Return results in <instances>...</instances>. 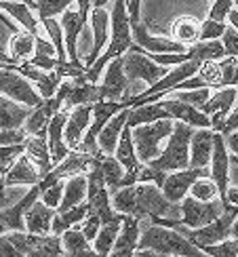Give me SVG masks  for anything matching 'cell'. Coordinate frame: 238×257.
Returning <instances> with one entry per match:
<instances>
[{
    "instance_id": "603a6c76",
    "label": "cell",
    "mask_w": 238,
    "mask_h": 257,
    "mask_svg": "<svg viewBox=\"0 0 238 257\" xmlns=\"http://www.w3.org/2000/svg\"><path fill=\"white\" fill-rule=\"evenodd\" d=\"M40 181H42L40 169L36 167V163L28 154H24L17 160V165L3 177V190L11 188V186H32L34 188L40 184Z\"/></svg>"
},
{
    "instance_id": "681fc988",
    "label": "cell",
    "mask_w": 238,
    "mask_h": 257,
    "mask_svg": "<svg viewBox=\"0 0 238 257\" xmlns=\"http://www.w3.org/2000/svg\"><path fill=\"white\" fill-rule=\"evenodd\" d=\"M232 11H234V3H232V0H219V3H213L211 5L207 19L217 21V24H225V19L230 17Z\"/></svg>"
},
{
    "instance_id": "6da1fadb",
    "label": "cell",
    "mask_w": 238,
    "mask_h": 257,
    "mask_svg": "<svg viewBox=\"0 0 238 257\" xmlns=\"http://www.w3.org/2000/svg\"><path fill=\"white\" fill-rule=\"evenodd\" d=\"M112 207L116 213L139 221L152 223L154 219H177L181 221V205L171 202L162 190L154 184H135L112 194Z\"/></svg>"
},
{
    "instance_id": "e0dca14e",
    "label": "cell",
    "mask_w": 238,
    "mask_h": 257,
    "mask_svg": "<svg viewBox=\"0 0 238 257\" xmlns=\"http://www.w3.org/2000/svg\"><path fill=\"white\" fill-rule=\"evenodd\" d=\"M228 177H230V154L228 146H225L223 135L215 133V152L211 160V179L215 181V186L219 188V196L225 207H230L228 202Z\"/></svg>"
},
{
    "instance_id": "836d02e7",
    "label": "cell",
    "mask_w": 238,
    "mask_h": 257,
    "mask_svg": "<svg viewBox=\"0 0 238 257\" xmlns=\"http://www.w3.org/2000/svg\"><path fill=\"white\" fill-rule=\"evenodd\" d=\"M160 120H173L171 114L162 108V103H150V105H139V108H131L129 112V128H137V126H146V124H154Z\"/></svg>"
},
{
    "instance_id": "3957f363",
    "label": "cell",
    "mask_w": 238,
    "mask_h": 257,
    "mask_svg": "<svg viewBox=\"0 0 238 257\" xmlns=\"http://www.w3.org/2000/svg\"><path fill=\"white\" fill-rule=\"evenodd\" d=\"M137 249L154 251L165 257H207L198 247H194L183 234L162 226H144Z\"/></svg>"
},
{
    "instance_id": "b9f144b4",
    "label": "cell",
    "mask_w": 238,
    "mask_h": 257,
    "mask_svg": "<svg viewBox=\"0 0 238 257\" xmlns=\"http://www.w3.org/2000/svg\"><path fill=\"white\" fill-rule=\"evenodd\" d=\"M55 74H57V78L61 82H66V80H82V78H86V66L82 61H59Z\"/></svg>"
},
{
    "instance_id": "ac0fdd59",
    "label": "cell",
    "mask_w": 238,
    "mask_h": 257,
    "mask_svg": "<svg viewBox=\"0 0 238 257\" xmlns=\"http://www.w3.org/2000/svg\"><path fill=\"white\" fill-rule=\"evenodd\" d=\"M236 99H238V89H221L217 93H213L211 99L207 101V105L202 108V112L211 118L215 133H221L225 120H228V116L232 114L230 110L236 103Z\"/></svg>"
},
{
    "instance_id": "f546056e",
    "label": "cell",
    "mask_w": 238,
    "mask_h": 257,
    "mask_svg": "<svg viewBox=\"0 0 238 257\" xmlns=\"http://www.w3.org/2000/svg\"><path fill=\"white\" fill-rule=\"evenodd\" d=\"M200 30H202V21H198L192 15H181L173 21L171 26V36L175 42L183 45L186 49L198 45L200 42Z\"/></svg>"
},
{
    "instance_id": "4dcf8cb0",
    "label": "cell",
    "mask_w": 238,
    "mask_h": 257,
    "mask_svg": "<svg viewBox=\"0 0 238 257\" xmlns=\"http://www.w3.org/2000/svg\"><path fill=\"white\" fill-rule=\"evenodd\" d=\"M0 11H3L7 17L15 19L28 34L40 36V21L34 11L28 7V3H9V0H5V3H0Z\"/></svg>"
},
{
    "instance_id": "9a60e30c",
    "label": "cell",
    "mask_w": 238,
    "mask_h": 257,
    "mask_svg": "<svg viewBox=\"0 0 238 257\" xmlns=\"http://www.w3.org/2000/svg\"><path fill=\"white\" fill-rule=\"evenodd\" d=\"M202 177H211V169H188V171H177V173H169L165 186H162V194L171 202L181 205L188 198L192 186Z\"/></svg>"
},
{
    "instance_id": "c3c4849f",
    "label": "cell",
    "mask_w": 238,
    "mask_h": 257,
    "mask_svg": "<svg viewBox=\"0 0 238 257\" xmlns=\"http://www.w3.org/2000/svg\"><path fill=\"white\" fill-rule=\"evenodd\" d=\"M63 194H66V184L63 181H57L55 186H51L49 190H45L40 194V200L45 202L47 207H51V209H59L61 207V200H63Z\"/></svg>"
},
{
    "instance_id": "94428289",
    "label": "cell",
    "mask_w": 238,
    "mask_h": 257,
    "mask_svg": "<svg viewBox=\"0 0 238 257\" xmlns=\"http://www.w3.org/2000/svg\"><path fill=\"white\" fill-rule=\"evenodd\" d=\"M133 257H165V255H160V253H154V251H139L133 255Z\"/></svg>"
},
{
    "instance_id": "6125c7cd",
    "label": "cell",
    "mask_w": 238,
    "mask_h": 257,
    "mask_svg": "<svg viewBox=\"0 0 238 257\" xmlns=\"http://www.w3.org/2000/svg\"><path fill=\"white\" fill-rule=\"evenodd\" d=\"M230 26L238 32V11H232V13H230Z\"/></svg>"
},
{
    "instance_id": "9c48e42d",
    "label": "cell",
    "mask_w": 238,
    "mask_h": 257,
    "mask_svg": "<svg viewBox=\"0 0 238 257\" xmlns=\"http://www.w3.org/2000/svg\"><path fill=\"white\" fill-rule=\"evenodd\" d=\"M228 211V207L221 200L215 202H198L192 196H188L181 202V226L188 230H200L211 226L213 221H217L223 213Z\"/></svg>"
},
{
    "instance_id": "ee69618b",
    "label": "cell",
    "mask_w": 238,
    "mask_h": 257,
    "mask_svg": "<svg viewBox=\"0 0 238 257\" xmlns=\"http://www.w3.org/2000/svg\"><path fill=\"white\" fill-rule=\"evenodd\" d=\"M26 154V146H3L0 148V173L3 177L17 165V160Z\"/></svg>"
},
{
    "instance_id": "4fadbf2b",
    "label": "cell",
    "mask_w": 238,
    "mask_h": 257,
    "mask_svg": "<svg viewBox=\"0 0 238 257\" xmlns=\"http://www.w3.org/2000/svg\"><path fill=\"white\" fill-rule=\"evenodd\" d=\"M91 11H93V3L82 0V3H78V7L72 5L66 11V15H61V28H63V34H66V47H68L70 61H80L78 59V34L82 32L86 19H91Z\"/></svg>"
},
{
    "instance_id": "db71d44e",
    "label": "cell",
    "mask_w": 238,
    "mask_h": 257,
    "mask_svg": "<svg viewBox=\"0 0 238 257\" xmlns=\"http://www.w3.org/2000/svg\"><path fill=\"white\" fill-rule=\"evenodd\" d=\"M221 42H223V47H225V53H228V57H236V59H238V32H236L232 26H230L228 32L223 34Z\"/></svg>"
},
{
    "instance_id": "7dc6e473",
    "label": "cell",
    "mask_w": 238,
    "mask_h": 257,
    "mask_svg": "<svg viewBox=\"0 0 238 257\" xmlns=\"http://www.w3.org/2000/svg\"><path fill=\"white\" fill-rule=\"evenodd\" d=\"M200 251L207 257H238V238H230L215 247H202Z\"/></svg>"
},
{
    "instance_id": "484cf974",
    "label": "cell",
    "mask_w": 238,
    "mask_h": 257,
    "mask_svg": "<svg viewBox=\"0 0 238 257\" xmlns=\"http://www.w3.org/2000/svg\"><path fill=\"white\" fill-rule=\"evenodd\" d=\"M57 211L47 207L42 200H38L34 207L26 213V226L28 234L34 236H51L53 234V219H55Z\"/></svg>"
},
{
    "instance_id": "d6986e66",
    "label": "cell",
    "mask_w": 238,
    "mask_h": 257,
    "mask_svg": "<svg viewBox=\"0 0 238 257\" xmlns=\"http://www.w3.org/2000/svg\"><path fill=\"white\" fill-rule=\"evenodd\" d=\"M91 122H93V105H82V108L72 110L70 120L66 124V133H63V139H66V146L70 148V152L80 150Z\"/></svg>"
},
{
    "instance_id": "7402d4cb",
    "label": "cell",
    "mask_w": 238,
    "mask_h": 257,
    "mask_svg": "<svg viewBox=\"0 0 238 257\" xmlns=\"http://www.w3.org/2000/svg\"><path fill=\"white\" fill-rule=\"evenodd\" d=\"M160 103H162V108L171 114V118L175 122H183V124H188L192 128H196V131L198 128H213V122H211L209 116L202 110L194 108V105L181 103L177 99H165Z\"/></svg>"
},
{
    "instance_id": "91938a15",
    "label": "cell",
    "mask_w": 238,
    "mask_h": 257,
    "mask_svg": "<svg viewBox=\"0 0 238 257\" xmlns=\"http://www.w3.org/2000/svg\"><path fill=\"white\" fill-rule=\"evenodd\" d=\"M228 202H230V205H234V207H238V186L228 190Z\"/></svg>"
},
{
    "instance_id": "f5cc1de1",
    "label": "cell",
    "mask_w": 238,
    "mask_h": 257,
    "mask_svg": "<svg viewBox=\"0 0 238 257\" xmlns=\"http://www.w3.org/2000/svg\"><path fill=\"white\" fill-rule=\"evenodd\" d=\"M28 137L30 135L26 133V128H19V131H0V144L3 146H24Z\"/></svg>"
},
{
    "instance_id": "7bdbcfd3",
    "label": "cell",
    "mask_w": 238,
    "mask_h": 257,
    "mask_svg": "<svg viewBox=\"0 0 238 257\" xmlns=\"http://www.w3.org/2000/svg\"><path fill=\"white\" fill-rule=\"evenodd\" d=\"M196 76L204 82V87H207V89H219L221 91V68H219V61L202 63Z\"/></svg>"
},
{
    "instance_id": "d4e9b609",
    "label": "cell",
    "mask_w": 238,
    "mask_h": 257,
    "mask_svg": "<svg viewBox=\"0 0 238 257\" xmlns=\"http://www.w3.org/2000/svg\"><path fill=\"white\" fill-rule=\"evenodd\" d=\"M139 238H142V221L135 217H127L110 257H133L137 253Z\"/></svg>"
},
{
    "instance_id": "9f6ffc18",
    "label": "cell",
    "mask_w": 238,
    "mask_h": 257,
    "mask_svg": "<svg viewBox=\"0 0 238 257\" xmlns=\"http://www.w3.org/2000/svg\"><path fill=\"white\" fill-rule=\"evenodd\" d=\"M127 13H129V19H131V26L135 24H142V3L139 0H131V3H127Z\"/></svg>"
},
{
    "instance_id": "cb8c5ba5",
    "label": "cell",
    "mask_w": 238,
    "mask_h": 257,
    "mask_svg": "<svg viewBox=\"0 0 238 257\" xmlns=\"http://www.w3.org/2000/svg\"><path fill=\"white\" fill-rule=\"evenodd\" d=\"M101 101V89L97 84L89 82L86 78L82 80H70V91L66 103H63V110H76L82 105H95Z\"/></svg>"
},
{
    "instance_id": "f907efd6",
    "label": "cell",
    "mask_w": 238,
    "mask_h": 257,
    "mask_svg": "<svg viewBox=\"0 0 238 257\" xmlns=\"http://www.w3.org/2000/svg\"><path fill=\"white\" fill-rule=\"evenodd\" d=\"M167 177H169V173H162V171H156V169H152V167L144 165L142 173H139V181H137V184H154V186H158V188L162 190Z\"/></svg>"
},
{
    "instance_id": "52a82bcc",
    "label": "cell",
    "mask_w": 238,
    "mask_h": 257,
    "mask_svg": "<svg viewBox=\"0 0 238 257\" xmlns=\"http://www.w3.org/2000/svg\"><path fill=\"white\" fill-rule=\"evenodd\" d=\"M0 91H3V97L17 101L32 110H36L45 103L34 84L9 66H3V72H0Z\"/></svg>"
},
{
    "instance_id": "74e56055",
    "label": "cell",
    "mask_w": 238,
    "mask_h": 257,
    "mask_svg": "<svg viewBox=\"0 0 238 257\" xmlns=\"http://www.w3.org/2000/svg\"><path fill=\"white\" fill-rule=\"evenodd\" d=\"M99 169H101L103 179H105V184H107V188H110L112 194H116L118 190H123V181H125L127 171L116 160V156H103L101 163H99Z\"/></svg>"
},
{
    "instance_id": "f6af8a7d",
    "label": "cell",
    "mask_w": 238,
    "mask_h": 257,
    "mask_svg": "<svg viewBox=\"0 0 238 257\" xmlns=\"http://www.w3.org/2000/svg\"><path fill=\"white\" fill-rule=\"evenodd\" d=\"M175 99L181 101V103H188V105H194V108L202 110L207 101L211 99V89H198V91H175Z\"/></svg>"
},
{
    "instance_id": "8fae6325",
    "label": "cell",
    "mask_w": 238,
    "mask_h": 257,
    "mask_svg": "<svg viewBox=\"0 0 238 257\" xmlns=\"http://www.w3.org/2000/svg\"><path fill=\"white\" fill-rule=\"evenodd\" d=\"M123 59H125V74H127L129 82L144 80L150 87H154V84H158L171 72L167 68H160L158 63H154L139 47H133V51L127 53Z\"/></svg>"
},
{
    "instance_id": "2e32d148",
    "label": "cell",
    "mask_w": 238,
    "mask_h": 257,
    "mask_svg": "<svg viewBox=\"0 0 238 257\" xmlns=\"http://www.w3.org/2000/svg\"><path fill=\"white\" fill-rule=\"evenodd\" d=\"M91 28H93V49L89 53V57H86L84 61V66L86 70L93 68L97 61L101 59V49L105 45H110L107 42V38H110V28H112V15L105 11V7H93L91 11ZM107 49V47H105Z\"/></svg>"
},
{
    "instance_id": "6f0895ef",
    "label": "cell",
    "mask_w": 238,
    "mask_h": 257,
    "mask_svg": "<svg viewBox=\"0 0 238 257\" xmlns=\"http://www.w3.org/2000/svg\"><path fill=\"white\" fill-rule=\"evenodd\" d=\"M232 133H238V108L232 110V114L228 116V120H225V124H223V128H221L219 135L230 137Z\"/></svg>"
},
{
    "instance_id": "60d3db41",
    "label": "cell",
    "mask_w": 238,
    "mask_h": 257,
    "mask_svg": "<svg viewBox=\"0 0 238 257\" xmlns=\"http://www.w3.org/2000/svg\"><path fill=\"white\" fill-rule=\"evenodd\" d=\"M190 196L198 202H215V200H221L219 196V188L215 186V181L211 177H202L198 179L196 184L192 186L190 190Z\"/></svg>"
},
{
    "instance_id": "8d00e7d4",
    "label": "cell",
    "mask_w": 238,
    "mask_h": 257,
    "mask_svg": "<svg viewBox=\"0 0 238 257\" xmlns=\"http://www.w3.org/2000/svg\"><path fill=\"white\" fill-rule=\"evenodd\" d=\"M190 53V59L196 61V63H209V61H221L228 57V53H225V47L221 40H215V42H198V45H194L188 49Z\"/></svg>"
},
{
    "instance_id": "be15d7a7",
    "label": "cell",
    "mask_w": 238,
    "mask_h": 257,
    "mask_svg": "<svg viewBox=\"0 0 238 257\" xmlns=\"http://www.w3.org/2000/svg\"><path fill=\"white\" fill-rule=\"evenodd\" d=\"M232 238H238V219L234 223V230H232Z\"/></svg>"
},
{
    "instance_id": "680465c9",
    "label": "cell",
    "mask_w": 238,
    "mask_h": 257,
    "mask_svg": "<svg viewBox=\"0 0 238 257\" xmlns=\"http://www.w3.org/2000/svg\"><path fill=\"white\" fill-rule=\"evenodd\" d=\"M225 139V146H228V150L232 154H236V158H238V133H232L230 137H223Z\"/></svg>"
},
{
    "instance_id": "277c9868",
    "label": "cell",
    "mask_w": 238,
    "mask_h": 257,
    "mask_svg": "<svg viewBox=\"0 0 238 257\" xmlns=\"http://www.w3.org/2000/svg\"><path fill=\"white\" fill-rule=\"evenodd\" d=\"M194 133H196V128H192L183 122H175V128H173V135L167 142V148L148 167L162 171V173H167V171H173V173L188 171L190 169V144H192Z\"/></svg>"
},
{
    "instance_id": "5bb4252c",
    "label": "cell",
    "mask_w": 238,
    "mask_h": 257,
    "mask_svg": "<svg viewBox=\"0 0 238 257\" xmlns=\"http://www.w3.org/2000/svg\"><path fill=\"white\" fill-rule=\"evenodd\" d=\"M40 186H34L28 190V194L21 196L15 205H11L7 209L0 211V230L3 234H11V232H28L26 226V213L40 200Z\"/></svg>"
},
{
    "instance_id": "30bf717a",
    "label": "cell",
    "mask_w": 238,
    "mask_h": 257,
    "mask_svg": "<svg viewBox=\"0 0 238 257\" xmlns=\"http://www.w3.org/2000/svg\"><path fill=\"white\" fill-rule=\"evenodd\" d=\"M9 240L26 257H63V240L59 236H34L28 232H11Z\"/></svg>"
},
{
    "instance_id": "11a10c76",
    "label": "cell",
    "mask_w": 238,
    "mask_h": 257,
    "mask_svg": "<svg viewBox=\"0 0 238 257\" xmlns=\"http://www.w3.org/2000/svg\"><path fill=\"white\" fill-rule=\"evenodd\" d=\"M0 257H26V255L9 240L7 234H3V236H0Z\"/></svg>"
},
{
    "instance_id": "83f0119b",
    "label": "cell",
    "mask_w": 238,
    "mask_h": 257,
    "mask_svg": "<svg viewBox=\"0 0 238 257\" xmlns=\"http://www.w3.org/2000/svg\"><path fill=\"white\" fill-rule=\"evenodd\" d=\"M36 38L28 32H19L11 40V59L3 55V66H19V63H28L36 55Z\"/></svg>"
},
{
    "instance_id": "d590c367",
    "label": "cell",
    "mask_w": 238,
    "mask_h": 257,
    "mask_svg": "<svg viewBox=\"0 0 238 257\" xmlns=\"http://www.w3.org/2000/svg\"><path fill=\"white\" fill-rule=\"evenodd\" d=\"M125 219H118V221H112V223H103L101 232L97 234V238L93 242V249L97 251V255H99V257H110L114 244H116L118 236H121V232H123Z\"/></svg>"
},
{
    "instance_id": "816d5d0a",
    "label": "cell",
    "mask_w": 238,
    "mask_h": 257,
    "mask_svg": "<svg viewBox=\"0 0 238 257\" xmlns=\"http://www.w3.org/2000/svg\"><path fill=\"white\" fill-rule=\"evenodd\" d=\"M101 228H103V221H101L99 217H95V215H89V217H86V219L82 221L80 232L84 234V238L89 240V242H95L97 234L101 232Z\"/></svg>"
},
{
    "instance_id": "d6a6232c",
    "label": "cell",
    "mask_w": 238,
    "mask_h": 257,
    "mask_svg": "<svg viewBox=\"0 0 238 257\" xmlns=\"http://www.w3.org/2000/svg\"><path fill=\"white\" fill-rule=\"evenodd\" d=\"M86 198H89V179H86V175L70 177L66 181V194H63L61 207L57 209V213H68L72 209H76L84 205Z\"/></svg>"
},
{
    "instance_id": "5b68a950",
    "label": "cell",
    "mask_w": 238,
    "mask_h": 257,
    "mask_svg": "<svg viewBox=\"0 0 238 257\" xmlns=\"http://www.w3.org/2000/svg\"><path fill=\"white\" fill-rule=\"evenodd\" d=\"M238 219V207L230 205L228 211L223 213V215L213 221L211 226L207 228H200V230H188L181 226V221H175V226H173V230H177L179 234H183L194 247H215V244H221L225 240H230L232 236V230H234V223Z\"/></svg>"
},
{
    "instance_id": "f35d334b",
    "label": "cell",
    "mask_w": 238,
    "mask_h": 257,
    "mask_svg": "<svg viewBox=\"0 0 238 257\" xmlns=\"http://www.w3.org/2000/svg\"><path fill=\"white\" fill-rule=\"evenodd\" d=\"M28 7L34 11L38 21L42 24V21L55 19L57 15H66L72 3H68V0H32V3H28Z\"/></svg>"
},
{
    "instance_id": "e575fe53",
    "label": "cell",
    "mask_w": 238,
    "mask_h": 257,
    "mask_svg": "<svg viewBox=\"0 0 238 257\" xmlns=\"http://www.w3.org/2000/svg\"><path fill=\"white\" fill-rule=\"evenodd\" d=\"M63 240V255L66 257H99L93 244L84 238L80 228H74L61 236Z\"/></svg>"
},
{
    "instance_id": "f1b7e54d",
    "label": "cell",
    "mask_w": 238,
    "mask_h": 257,
    "mask_svg": "<svg viewBox=\"0 0 238 257\" xmlns=\"http://www.w3.org/2000/svg\"><path fill=\"white\" fill-rule=\"evenodd\" d=\"M24 146H26V154L36 163V167L40 169L42 179H45L51 171L55 169L53 167V158H51V148H49V133L28 137Z\"/></svg>"
},
{
    "instance_id": "ffe728a7",
    "label": "cell",
    "mask_w": 238,
    "mask_h": 257,
    "mask_svg": "<svg viewBox=\"0 0 238 257\" xmlns=\"http://www.w3.org/2000/svg\"><path fill=\"white\" fill-rule=\"evenodd\" d=\"M215 152V131L198 128L190 144V169H211Z\"/></svg>"
},
{
    "instance_id": "8992f818",
    "label": "cell",
    "mask_w": 238,
    "mask_h": 257,
    "mask_svg": "<svg viewBox=\"0 0 238 257\" xmlns=\"http://www.w3.org/2000/svg\"><path fill=\"white\" fill-rule=\"evenodd\" d=\"M173 128H175V120H160L154 124L133 128L135 150H137V156L144 165H152L162 154L160 144L165 142V139L169 142L171 135H173Z\"/></svg>"
},
{
    "instance_id": "7a4b0ae2",
    "label": "cell",
    "mask_w": 238,
    "mask_h": 257,
    "mask_svg": "<svg viewBox=\"0 0 238 257\" xmlns=\"http://www.w3.org/2000/svg\"><path fill=\"white\" fill-rule=\"evenodd\" d=\"M135 47L133 40V28H131V19L127 13V3L118 0L112 7V34H110V45H107L105 53L101 55V59L95 63L93 68L86 70V80L89 82H97V78L101 76V70H105L112 61L125 57L127 53H131Z\"/></svg>"
},
{
    "instance_id": "44dd1931",
    "label": "cell",
    "mask_w": 238,
    "mask_h": 257,
    "mask_svg": "<svg viewBox=\"0 0 238 257\" xmlns=\"http://www.w3.org/2000/svg\"><path fill=\"white\" fill-rule=\"evenodd\" d=\"M9 68H13L15 72H19L21 76H26L32 84L36 87V91L40 93V97L45 99V101H49V99H53L55 95L59 93V89H61V80L57 78V74L55 72H40V70H36V68H32V66H28V63H19V66H9Z\"/></svg>"
},
{
    "instance_id": "4316f807",
    "label": "cell",
    "mask_w": 238,
    "mask_h": 257,
    "mask_svg": "<svg viewBox=\"0 0 238 257\" xmlns=\"http://www.w3.org/2000/svg\"><path fill=\"white\" fill-rule=\"evenodd\" d=\"M32 112H34L32 108H26L17 101L3 97L0 99V128L3 131H19V128L26 126Z\"/></svg>"
},
{
    "instance_id": "ba28073f",
    "label": "cell",
    "mask_w": 238,
    "mask_h": 257,
    "mask_svg": "<svg viewBox=\"0 0 238 257\" xmlns=\"http://www.w3.org/2000/svg\"><path fill=\"white\" fill-rule=\"evenodd\" d=\"M86 179H89V198H86V205H89V209H91L89 215L99 217L103 223L125 219L127 215L116 213L114 207H112V192L105 184L101 169L99 167L93 169L91 173L86 175Z\"/></svg>"
},
{
    "instance_id": "1f68e13d",
    "label": "cell",
    "mask_w": 238,
    "mask_h": 257,
    "mask_svg": "<svg viewBox=\"0 0 238 257\" xmlns=\"http://www.w3.org/2000/svg\"><path fill=\"white\" fill-rule=\"evenodd\" d=\"M129 112H131V108L121 112L118 116H114V118L105 124V128L101 131L99 139H97V144H99V150L110 156L112 152H116L118 144H121V137H123V131L127 128V122H129Z\"/></svg>"
},
{
    "instance_id": "ab89813d",
    "label": "cell",
    "mask_w": 238,
    "mask_h": 257,
    "mask_svg": "<svg viewBox=\"0 0 238 257\" xmlns=\"http://www.w3.org/2000/svg\"><path fill=\"white\" fill-rule=\"evenodd\" d=\"M40 26L45 28V32L49 34V40L53 42V45H55L57 55H59V61H70V59H68V47H66V34H63L61 21L49 19V21H42Z\"/></svg>"
},
{
    "instance_id": "bcb514c9",
    "label": "cell",
    "mask_w": 238,
    "mask_h": 257,
    "mask_svg": "<svg viewBox=\"0 0 238 257\" xmlns=\"http://www.w3.org/2000/svg\"><path fill=\"white\" fill-rule=\"evenodd\" d=\"M228 28H230V26H225V24H217V21L204 19V21H202V30H200V42L221 40L223 34L228 32Z\"/></svg>"
},
{
    "instance_id": "7c38bea8",
    "label": "cell",
    "mask_w": 238,
    "mask_h": 257,
    "mask_svg": "<svg viewBox=\"0 0 238 257\" xmlns=\"http://www.w3.org/2000/svg\"><path fill=\"white\" fill-rule=\"evenodd\" d=\"M101 101H118V103H131L135 97L131 95V82L125 74V59H116L105 68V76L99 84Z\"/></svg>"
},
{
    "instance_id": "e7e4bbea",
    "label": "cell",
    "mask_w": 238,
    "mask_h": 257,
    "mask_svg": "<svg viewBox=\"0 0 238 257\" xmlns=\"http://www.w3.org/2000/svg\"><path fill=\"white\" fill-rule=\"evenodd\" d=\"M234 11H238V0H234Z\"/></svg>"
}]
</instances>
